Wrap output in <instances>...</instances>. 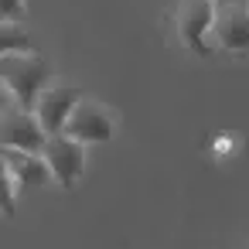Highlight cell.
Listing matches in <instances>:
<instances>
[{
  "instance_id": "1",
  "label": "cell",
  "mask_w": 249,
  "mask_h": 249,
  "mask_svg": "<svg viewBox=\"0 0 249 249\" xmlns=\"http://www.w3.org/2000/svg\"><path fill=\"white\" fill-rule=\"evenodd\" d=\"M0 82L18 106L35 109L38 96L55 82V72L38 52H18V55H0Z\"/></svg>"
},
{
  "instance_id": "2",
  "label": "cell",
  "mask_w": 249,
  "mask_h": 249,
  "mask_svg": "<svg viewBox=\"0 0 249 249\" xmlns=\"http://www.w3.org/2000/svg\"><path fill=\"white\" fill-rule=\"evenodd\" d=\"M215 18H218V4L215 0H181L178 7V41L198 55V58H208L215 52L212 45V31H215Z\"/></svg>"
},
{
  "instance_id": "3",
  "label": "cell",
  "mask_w": 249,
  "mask_h": 249,
  "mask_svg": "<svg viewBox=\"0 0 249 249\" xmlns=\"http://www.w3.org/2000/svg\"><path fill=\"white\" fill-rule=\"evenodd\" d=\"M0 140L4 150H24V154H45L48 130L41 126L35 109L18 106L11 96H4V120H0Z\"/></svg>"
},
{
  "instance_id": "4",
  "label": "cell",
  "mask_w": 249,
  "mask_h": 249,
  "mask_svg": "<svg viewBox=\"0 0 249 249\" xmlns=\"http://www.w3.org/2000/svg\"><path fill=\"white\" fill-rule=\"evenodd\" d=\"M45 160L52 167L55 184L65 188V191H72L82 181V171H86V143L75 140V137H69V133H55L45 143Z\"/></svg>"
},
{
  "instance_id": "5",
  "label": "cell",
  "mask_w": 249,
  "mask_h": 249,
  "mask_svg": "<svg viewBox=\"0 0 249 249\" xmlns=\"http://www.w3.org/2000/svg\"><path fill=\"white\" fill-rule=\"evenodd\" d=\"M65 133L82 140L86 147L89 143H109L116 137V113L109 106H103L99 99H79L75 113L69 116Z\"/></svg>"
},
{
  "instance_id": "6",
  "label": "cell",
  "mask_w": 249,
  "mask_h": 249,
  "mask_svg": "<svg viewBox=\"0 0 249 249\" xmlns=\"http://www.w3.org/2000/svg\"><path fill=\"white\" fill-rule=\"evenodd\" d=\"M79 92L72 89V86H65V82H52L41 96H38V106H35V113H38V120H41V126L48 130V137H55V133H65V126H69V116L75 113V106H79Z\"/></svg>"
},
{
  "instance_id": "7",
  "label": "cell",
  "mask_w": 249,
  "mask_h": 249,
  "mask_svg": "<svg viewBox=\"0 0 249 249\" xmlns=\"http://www.w3.org/2000/svg\"><path fill=\"white\" fill-rule=\"evenodd\" d=\"M212 45L218 52H249V4H229L218 7Z\"/></svg>"
},
{
  "instance_id": "8",
  "label": "cell",
  "mask_w": 249,
  "mask_h": 249,
  "mask_svg": "<svg viewBox=\"0 0 249 249\" xmlns=\"http://www.w3.org/2000/svg\"><path fill=\"white\" fill-rule=\"evenodd\" d=\"M4 167L14 171V178L21 181V188H41L52 178V167L45 160V154H24V150H4Z\"/></svg>"
},
{
  "instance_id": "9",
  "label": "cell",
  "mask_w": 249,
  "mask_h": 249,
  "mask_svg": "<svg viewBox=\"0 0 249 249\" xmlns=\"http://www.w3.org/2000/svg\"><path fill=\"white\" fill-rule=\"evenodd\" d=\"M18 52H38L35 38L21 28V21H0V55H18Z\"/></svg>"
},
{
  "instance_id": "10",
  "label": "cell",
  "mask_w": 249,
  "mask_h": 249,
  "mask_svg": "<svg viewBox=\"0 0 249 249\" xmlns=\"http://www.w3.org/2000/svg\"><path fill=\"white\" fill-rule=\"evenodd\" d=\"M28 11V0H0V21H21Z\"/></svg>"
},
{
  "instance_id": "11",
  "label": "cell",
  "mask_w": 249,
  "mask_h": 249,
  "mask_svg": "<svg viewBox=\"0 0 249 249\" xmlns=\"http://www.w3.org/2000/svg\"><path fill=\"white\" fill-rule=\"evenodd\" d=\"M4 184H7V195H4V215H14V198H18L21 181H18L14 171H7V167H4Z\"/></svg>"
},
{
  "instance_id": "12",
  "label": "cell",
  "mask_w": 249,
  "mask_h": 249,
  "mask_svg": "<svg viewBox=\"0 0 249 249\" xmlns=\"http://www.w3.org/2000/svg\"><path fill=\"white\" fill-rule=\"evenodd\" d=\"M218 7H229V4H249V0H215Z\"/></svg>"
}]
</instances>
